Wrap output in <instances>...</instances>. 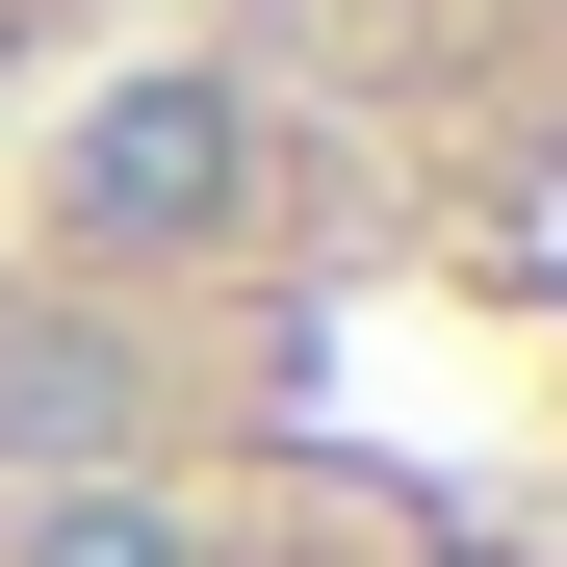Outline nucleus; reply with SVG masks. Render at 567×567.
Returning a JSON list of instances; mask_svg holds the SVG:
<instances>
[{"mask_svg":"<svg viewBox=\"0 0 567 567\" xmlns=\"http://www.w3.org/2000/svg\"><path fill=\"white\" fill-rule=\"evenodd\" d=\"M52 207L104 233V258H207L258 207V104H233V78H104V104L52 130Z\"/></svg>","mask_w":567,"mask_h":567,"instance_id":"1","label":"nucleus"},{"mask_svg":"<svg viewBox=\"0 0 567 567\" xmlns=\"http://www.w3.org/2000/svg\"><path fill=\"white\" fill-rule=\"evenodd\" d=\"M130 464V361L78 310H0V491H104Z\"/></svg>","mask_w":567,"mask_h":567,"instance_id":"2","label":"nucleus"},{"mask_svg":"<svg viewBox=\"0 0 567 567\" xmlns=\"http://www.w3.org/2000/svg\"><path fill=\"white\" fill-rule=\"evenodd\" d=\"M0 567H207V516L155 464H104V491H0Z\"/></svg>","mask_w":567,"mask_h":567,"instance_id":"3","label":"nucleus"}]
</instances>
